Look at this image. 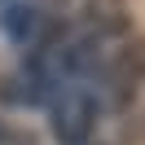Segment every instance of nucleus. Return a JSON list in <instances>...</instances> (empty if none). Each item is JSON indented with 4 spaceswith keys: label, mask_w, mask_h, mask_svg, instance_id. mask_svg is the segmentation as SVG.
<instances>
[{
    "label": "nucleus",
    "mask_w": 145,
    "mask_h": 145,
    "mask_svg": "<svg viewBox=\"0 0 145 145\" xmlns=\"http://www.w3.org/2000/svg\"><path fill=\"white\" fill-rule=\"evenodd\" d=\"M48 123L57 145H88L97 132V97L84 84H66L48 97Z\"/></svg>",
    "instance_id": "f257e3e1"
},
{
    "label": "nucleus",
    "mask_w": 145,
    "mask_h": 145,
    "mask_svg": "<svg viewBox=\"0 0 145 145\" xmlns=\"http://www.w3.org/2000/svg\"><path fill=\"white\" fill-rule=\"evenodd\" d=\"M145 88V40H127L101 57V92L110 106H127Z\"/></svg>",
    "instance_id": "f03ea898"
},
{
    "label": "nucleus",
    "mask_w": 145,
    "mask_h": 145,
    "mask_svg": "<svg viewBox=\"0 0 145 145\" xmlns=\"http://www.w3.org/2000/svg\"><path fill=\"white\" fill-rule=\"evenodd\" d=\"M132 27V0H84V27L97 44L123 40Z\"/></svg>",
    "instance_id": "7ed1b4c3"
},
{
    "label": "nucleus",
    "mask_w": 145,
    "mask_h": 145,
    "mask_svg": "<svg viewBox=\"0 0 145 145\" xmlns=\"http://www.w3.org/2000/svg\"><path fill=\"white\" fill-rule=\"evenodd\" d=\"M5 141H9V127H5V119H0V145H5Z\"/></svg>",
    "instance_id": "20e7f679"
}]
</instances>
